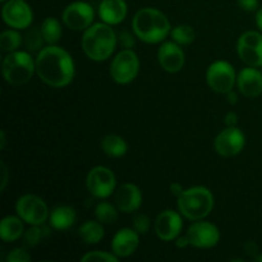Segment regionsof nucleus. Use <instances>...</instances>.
Returning <instances> with one entry per match:
<instances>
[{
    "instance_id": "1",
    "label": "nucleus",
    "mask_w": 262,
    "mask_h": 262,
    "mask_svg": "<svg viewBox=\"0 0 262 262\" xmlns=\"http://www.w3.org/2000/svg\"><path fill=\"white\" fill-rule=\"evenodd\" d=\"M36 74L48 86L61 89L73 81L76 68L71 54L63 48L49 45L36 56Z\"/></svg>"
},
{
    "instance_id": "2",
    "label": "nucleus",
    "mask_w": 262,
    "mask_h": 262,
    "mask_svg": "<svg viewBox=\"0 0 262 262\" xmlns=\"http://www.w3.org/2000/svg\"><path fill=\"white\" fill-rule=\"evenodd\" d=\"M132 27L136 37L146 43L163 42L171 31L168 17L155 8L138 10L133 17Z\"/></svg>"
},
{
    "instance_id": "3",
    "label": "nucleus",
    "mask_w": 262,
    "mask_h": 262,
    "mask_svg": "<svg viewBox=\"0 0 262 262\" xmlns=\"http://www.w3.org/2000/svg\"><path fill=\"white\" fill-rule=\"evenodd\" d=\"M118 36L107 23H95L83 33L82 49L84 54L94 61H104L109 59L117 48Z\"/></svg>"
},
{
    "instance_id": "4",
    "label": "nucleus",
    "mask_w": 262,
    "mask_h": 262,
    "mask_svg": "<svg viewBox=\"0 0 262 262\" xmlns=\"http://www.w3.org/2000/svg\"><path fill=\"white\" fill-rule=\"evenodd\" d=\"M214 209V196L206 187L196 186L184 189L178 197V210L189 220H202Z\"/></svg>"
},
{
    "instance_id": "5",
    "label": "nucleus",
    "mask_w": 262,
    "mask_h": 262,
    "mask_svg": "<svg viewBox=\"0 0 262 262\" xmlns=\"http://www.w3.org/2000/svg\"><path fill=\"white\" fill-rule=\"evenodd\" d=\"M3 76L12 86H22L32 78L36 72V61L27 51L15 50L3 60Z\"/></svg>"
},
{
    "instance_id": "6",
    "label": "nucleus",
    "mask_w": 262,
    "mask_h": 262,
    "mask_svg": "<svg viewBox=\"0 0 262 262\" xmlns=\"http://www.w3.org/2000/svg\"><path fill=\"white\" fill-rule=\"evenodd\" d=\"M140 72V59L132 49L120 51L110 64V76L117 83L128 84Z\"/></svg>"
},
{
    "instance_id": "7",
    "label": "nucleus",
    "mask_w": 262,
    "mask_h": 262,
    "mask_svg": "<svg viewBox=\"0 0 262 262\" xmlns=\"http://www.w3.org/2000/svg\"><path fill=\"white\" fill-rule=\"evenodd\" d=\"M17 215L30 225H43L49 219V209L41 197L35 194H25L15 204Z\"/></svg>"
},
{
    "instance_id": "8",
    "label": "nucleus",
    "mask_w": 262,
    "mask_h": 262,
    "mask_svg": "<svg viewBox=\"0 0 262 262\" xmlns=\"http://www.w3.org/2000/svg\"><path fill=\"white\" fill-rule=\"evenodd\" d=\"M206 79L212 91L228 94L234 89L237 76L232 64L225 60H217L207 68Z\"/></svg>"
},
{
    "instance_id": "9",
    "label": "nucleus",
    "mask_w": 262,
    "mask_h": 262,
    "mask_svg": "<svg viewBox=\"0 0 262 262\" xmlns=\"http://www.w3.org/2000/svg\"><path fill=\"white\" fill-rule=\"evenodd\" d=\"M115 186V174L106 166H95L87 174L86 187L90 193L96 199H107L112 196Z\"/></svg>"
},
{
    "instance_id": "10",
    "label": "nucleus",
    "mask_w": 262,
    "mask_h": 262,
    "mask_svg": "<svg viewBox=\"0 0 262 262\" xmlns=\"http://www.w3.org/2000/svg\"><path fill=\"white\" fill-rule=\"evenodd\" d=\"M238 56L248 67H262V33L247 31L237 42Z\"/></svg>"
},
{
    "instance_id": "11",
    "label": "nucleus",
    "mask_w": 262,
    "mask_h": 262,
    "mask_svg": "<svg viewBox=\"0 0 262 262\" xmlns=\"http://www.w3.org/2000/svg\"><path fill=\"white\" fill-rule=\"evenodd\" d=\"M3 19L9 27L26 30L33 20V13L26 0H8L3 5Z\"/></svg>"
},
{
    "instance_id": "12",
    "label": "nucleus",
    "mask_w": 262,
    "mask_h": 262,
    "mask_svg": "<svg viewBox=\"0 0 262 262\" xmlns=\"http://www.w3.org/2000/svg\"><path fill=\"white\" fill-rule=\"evenodd\" d=\"M95 18L94 8L86 2L71 3L63 12V22L69 30L86 31Z\"/></svg>"
},
{
    "instance_id": "13",
    "label": "nucleus",
    "mask_w": 262,
    "mask_h": 262,
    "mask_svg": "<svg viewBox=\"0 0 262 262\" xmlns=\"http://www.w3.org/2000/svg\"><path fill=\"white\" fill-rule=\"evenodd\" d=\"M246 145L245 133L237 127H227L215 137L214 148L223 158H233L243 150Z\"/></svg>"
},
{
    "instance_id": "14",
    "label": "nucleus",
    "mask_w": 262,
    "mask_h": 262,
    "mask_svg": "<svg viewBox=\"0 0 262 262\" xmlns=\"http://www.w3.org/2000/svg\"><path fill=\"white\" fill-rule=\"evenodd\" d=\"M191 246L197 248H212L219 243L220 232L216 225L210 222H199L191 225L187 232Z\"/></svg>"
},
{
    "instance_id": "15",
    "label": "nucleus",
    "mask_w": 262,
    "mask_h": 262,
    "mask_svg": "<svg viewBox=\"0 0 262 262\" xmlns=\"http://www.w3.org/2000/svg\"><path fill=\"white\" fill-rule=\"evenodd\" d=\"M158 58L161 68L168 73H178L183 69L186 63V56L182 46L174 41L161 43L158 51Z\"/></svg>"
},
{
    "instance_id": "16",
    "label": "nucleus",
    "mask_w": 262,
    "mask_h": 262,
    "mask_svg": "<svg viewBox=\"0 0 262 262\" xmlns=\"http://www.w3.org/2000/svg\"><path fill=\"white\" fill-rule=\"evenodd\" d=\"M181 215L173 210H165L159 214L155 222V232L161 241L171 242L181 234L183 228Z\"/></svg>"
},
{
    "instance_id": "17",
    "label": "nucleus",
    "mask_w": 262,
    "mask_h": 262,
    "mask_svg": "<svg viewBox=\"0 0 262 262\" xmlns=\"http://www.w3.org/2000/svg\"><path fill=\"white\" fill-rule=\"evenodd\" d=\"M115 206L120 212L132 214L137 211L142 205V193L141 189L133 183H125L118 188L114 196Z\"/></svg>"
},
{
    "instance_id": "18",
    "label": "nucleus",
    "mask_w": 262,
    "mask_h": 262,
    "mask_svg": "<svg viewBox=\"0 0 262 262\" xmlns=\"http://www.w3.org/2000/svg\"><path fill=\"white\" fill-rule=\"evenodd\" d=\"M140 246V234L135 229L123 228L118 230L112 241V252L118 257H129Z\"/></svg>"
},
{
    "instance_id": "19",
    "label": "nucleus",
    "mask_w": 262,
    "mask_h": 262,
    "mask_svg": "<svg viewBox=\"0 0 262 262\" xmlns=\"http://www.w3.org/2000/svg\"><path fill=\"white\" fill-rule=\"evenodd\" d=\"M237 84L243 96L250 99L260 96L262 94V72L255 67L242 69L237 76Z\"/></svg>"
},
{
    "instance_id": "20",
    "label": "nucleus",
    "mask_w": 262,
    "mask_h": 262,
    "mask_svg": "<svg viewBox=\"0 0 262 262\" xmlns=\"http://www.w3.org/2000/svg\"><path fill=\"white\" fill-rule=\"evenodd\" d=\"M128 7L125 0H102L99 5V17L110 26L119 25L125 19Z\"/></svg>"
},
{
    "instance_id": "21",
    "label": "nucleus",
    "mask_w": 262,
    "mask_h": 262,
    "mask_svg": "<svg viewBox=\"0 0 262 262\" xmlns=\"http://www.w3.org/2000/svg\"><path fill=\"white\" fill-rule=\"evenodd\" d=\"M77 215L73 207L71 206H58L51 211L49 216L51 228L55 230H67L76 223Z\"/></svg>"
},
{
    "instance_id": "22",
    "label": "nucleus",
    "mask_w": 262,
    "mask_h": 262,
    "mask_svg": "<svg viewBox=\"0 0 262 262\" xmlns=\"http://www.w3.org/2000/svg\"><path fill=\"white\" fill-rule=\"evenodd\" d=\"M23 233V220L19 216H7L0 223V238L4 242H15L22 237Z\"/></svg>"
},
{
    "instance_id": "23",
    "label": "nucleus",
    "mask_w": 262,
    "mask_h": 262,
    "mask_svg": "<svg viewBox=\"0 0 262 262\" xmlns=\"http://www.w3.org/2000/svg\"><path fill=\"white\" fill-rule=\"evenodd\" d=\"M104 224L97 220V222H92V220H87L86 223L79 227L78 234L82 238L84 243L87 245H96L100 241L104 238Z\"/></svg>"
},
{
    "instance_id": "24",
    "label": "nucleus",
    "mask_w": 262,
    "mask_h": 262,
    "mask_svg": "<svg viewBox=\"0 0 262 262\" xmlns=\"http://www.w3.org/2000/svg\"><path fill=\"white\" fill-rule=\"evenodd\" d=\"M101 148L110 158H122L127 154L128 145L120 136L107 135L101 141Z\"/></svg>"
},
{
    "instance_id": "25",
    "label": "nucleus",
    "mask_w": 262,
    "mask_h": 262,
    "mask_svg": "<svg viewBox=\"0 0 262 262\" xmlns=\"http://www.w3.org/2000/svg\"><path fill=\"white\" fill-rule=\"evenodd\" d=\"M41 32H42L45 42L48 45H55L59 42L61 37V26L56 18L48 17L43 19L41 25Z\"/></svg>"
},
{
    "instance_id": "26",
    "label": "nucleus",
    "mask_w": 262,
    "mask_h": 262,
    "mask_svg": "<svg viewBox=\"0 0 262 262\" xmlns=\"http://www.w3.org/2000/svg\"><path fill=\"white\" fill-rule=\"evenodd\" d=\"M118 207L106 201L100 202L95 209V216L101 224H114L118 220Z\"/></svg>"
},
{
    "instance_id": "27",
    "label": "nucleus",
    "mask_w": 262,
    "mask_h": 262,
    "mask_svg": "<svg viewBox=\"0 0 262 262\" xmlns=\"http://www.w3.org/2000/svg\"><path fill=\"white\" fill-rule=\"evenodd\" d=\"M170 36L174 42L181 46L191 45L196 38V32L188 25H179L170 31Z\"/></svg>"
},
{
    "instance_id": "28",
    "label": "nucleus",
    "mask_w": 262,
    "mask_h": 262,
    "mask_svg": "<svg viewBox=\"0 0 262 262\" xmlns=\"http://www.w3.org/2000/svg\"><path fill=\"white\" fill-rule=\"evenodd\" d=\"M20 43H22V36L19 35L18 31H15V28L4 31L0 36V48L3 51L12 53L19 48Z\"/></svg>"
},
{
    "instance_id": "29",
    "label": "nucleus",
    "mask_w": 262,
    "mask_h": 262,
    "mask_svg": "<svg viewBox=\"0 0 262 262\" xmlns=\"http://www.w3.org/2000/svg\"><path fill=\"white\" fill-rule=\"evenodd\" d=\"M45 38H43L41 28L28 27L25 35V45L30 51H40L43 49Z\"/></svg>"
},
{
    "instance_id": "30",
    "label": "nucleus",
    "mask_w": 262,
    "mask_h": 262,
    "mask_svg": "<svg viewBox=\"0 0 262 262\" xmlns=\"http://www.w3.org/2000/svg\"><path fill=\"white\" fill-rule=\"evenodd\" d=\"M41 227L42 225H31L30 229L23 233V243H25L26 247L33 248L40 243L43 235V230Z\"/></svg>"
},
{
    "instance_id": "31",
    "label": "nucleus",
    "mask_w": 262,
    "mask_h": 262,
    "mask_svg": "<svg viewBox=\"0 0 262 262\" xmlns=\"http://www.w3.org/2000/svg\"><path fill=\"white\" fill-rule=\"evenodd\" d=\"M82 262H118L119 257L114 253L104 252V251H92V252L86 253L81 258Z\"/></svg>"
},
{
    "instance_id": "32",
    "label": "nucleus",
    "mask_w": 262,
    "mask_h": 262,
    "mask_svg": "<svg viewBox=\"0 0 262 262\" xmlns=\"http://www.w3.org/2000/svg\"><path fill=\"white\" fill-rule=\"evenodd\" d=\"M132 225L138 234H146L150 230L151 220L146 214H138L133 217Z\"/></svg>"
},
{
    "instance_id": "33",
    "label": "nucleus",
    "mask_w": 262,
    "mask_h": 262,
    "mask_svg": "<svg viewBox=\"0 0 262 262\" xmlns=\"http://www.w3.org/2000/svg\"><path fill=\"white\" fill-rule=\"evenodd\" d=\"M5 260H7V262H27L31 260V256L23 248H14V250L8 253Z\"/></svg>"
},
{
    "instance_id": "34",
    "label": "nucleus",
    "mask_w": 262,
    "mask_h": 262,
    "mask_svg": "<svg viewBox=\"0 0 262 262\" xmlns=\"http://www.w3.org/2000/svg\"><path fill=\"white\" fill-rule=\"evenodd\" d=\"M118 41L124 49H132L136 43L135 37L128 31H120L119 35H118Z\"/></svg>"
},
{
    "instance_id": "35",
    "label": "nucleus",
    "mask_w": 262,
    "mask_h": 262,
    "mask_svg": "<svg viewBox=\"0 0 262 262\" xmlns=\"http://www.w3.org/2000/svg\"><path fill=\"white\" fill-rule=\"evenodd\" d=\"M238 5L245 12H255L258 9V0H238Z\"/></svg>"
},
{
    "instance_id": "36",
    "label": "nucleus",
    "mask_w": 262,
    "mask_h": 262,
    "mask_svg": "<svg viewBox=\"0 0 262 262\" xmlns=\"http://www.w3.org/2000/svg\"><path fill=\"white\" fill-rule=\"evenodd\" d=\"M224 123L227 127H237L238 124V115L234 112H229L224 118Z\"/></svg>"
},
{
    "instance_id": "37",
    "label": "nucleus",
    "mask_w": 262,
    "mask_h": 262,
    "mask_svg": "<svg viewBox=\"0 0 262 262\" xmlns=\"http://www.w3.org/2000/svg\"><path fill=\"white\" fill-rule=\"evenodd\" d=\"M174 242H176V246L178 248H186L187 246L191 245V243H189L188 237H187V234L183 235V237H179V235H178V237L174 239Z\"/></svg>"
},
{
    "instance_id": "38",
    "label": "nucleus",
    "mask_w": 262,
    "mask_h": 262,
    "mask_svg": "<svg viewBox=\"0 0 262 262\" xmlns=\"http://www.w3.org/2000/svg\"><path fill=\"white\" fill-rule=\"evenodd\" d=\"M184 188L179 183H171L170 184V193L174 194V196L179 197L182 193H183Z\"/></svg>"
},
{
    "instance_id": "39",
    "label": "nucleus",
    "mask_w": 262,
    "mask_h": 262,
    "mask_svg": "<svg viewBox=\"0 0 262 262\" xmlns=\"http://www.w3.org/2000/svg\"><path fill=\"white\" fill-rule=\"evenodd\" d=\"M2 173H3L2 191H4L5 187H7V182H8V169H7V165H5L4 161H2Z\"/></svg>"
},
{
    "instance_id": "40",
    "label": "nucleus",
    "mask_w": 262,
    "mask_h": 262,
    "mask_svg": "<svg viewBox=\"0 0 262 262\" xmlns=\"http://www.w3.org/2000/svg\"><path fill=\"white\" fill-rule=\"evenodd\" d=\"M245 251L248 255H255V253H257V246L253 242H247L245 246Z\"/></svg>"
},
{
    "instance_id": "41",
    "label": "nucleus",
    "mask_w": 262,
    "mask_h": 262,
    "mask_svg": "<svg viewBox=\"0 0 262 262\" xmlns=\"http://www.w3.org/2000/svg\"><path fill=\"white\" fill-rule=\"evenodd\" d=\"M227 96H228V102H229L230 105H235L238 102V95L235 94L234 91H229L227 94Z\"/></svg>"
},
{
    "instance_id": "42",
    "label": "nucleus",
    "mask_w": 262,
    "mask_h": 262,
    "mask_svg": "<svg viewBox=\"0 0 262 262\" xmlns=\"http://www.w3.org/2000/svg\"><path fill=\"white\" fill-rule=\"evenodd\" d=\"M256 25H257L258 30L262 32V7L258 8L257 13H256Z\"/></svg>"
},
{
    "instance_id": "43",
    "label": "nucleus",
    "mask_w": 262,
    "mask_h": 262,
    "mask_svg": "<svg viewBox=\"0 0 262 262\" xmlns=\"http://www.w3.org/2000/svg\"><path fill=\"white\" fill-rule=\"evenodd\" d=\"M0 138H2L0 148H4V146H5V132H4V130H2V132H0Z\"/></svg>"
},
{
    "instance_id": "44",
    "label": "nucleus",
    "mask_w": 262,
    "mask_h": 262,
    "mask_svg": "<svg viewBox=\"0 0 262 262\" xmlns=\"http://www.w3.org/2000/svg\"><path fill=\"white\" fill-rule=\"evenodd\" d=\"M255 261L262 262V255H260V256H255Z\"/></svg>"
},
{
    "instance_id": "45",
    "label": "nucleus",
    "mask_w": 262,
    "mask_h": 262,
    "mask_svg": "<svg viewBox=\"0 0 262 262\" xmlns=\"http://www.w3.org/2000/svg\"><path fill=\"white\" fill-rule=\"evenodd\" d=\"M0 2H2V3H5V2H7V0H0Z\"/></svg>"
}]
</instances>
